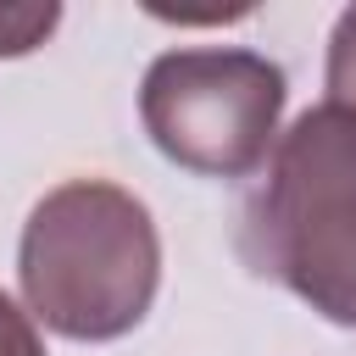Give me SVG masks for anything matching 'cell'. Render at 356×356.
I'll return each mask as SVG.
<instances>
[{"label": "cell", "instance_id": "6da1fadb", "mask_svg": "<svg viewBox=\"0 0 356 356\" xmlns=\"http://www.w3.org/2000/svg\"><path fill=\"white\" fill-rule=\"evenodd\" d=\"M17 284L28 317L78 345H111L145 323L161 289L150 206L106 178L56 184L22 222Z\"/></svg>", "mask_w": 356, "mask_h": 356}, {"label": "cell", "instance_id": "7a4b0ae2", "mask_svg": "<svg viewBox=\"0 0 356 356\" xmlns=\"http://www.w3.org/2000/svg\"><path fill=\"white\" fill-rule=\"evenodd\" d=\"M239 256L317 317L356 328V117L312 106L278 134L239 211Z\"/></svg>", "mask_w": 356, "mask_h": 356}, {"label": "cell", "instance_id": "3957f363", "mask_svg": "<svg viewBox=\"0 0 356 356\" xmlns=\"http://www.w3.org/2000/svg\"><path fill=\"white\" fill-rule=\"evenodd\" d=\"M289 83L284 67L239 44L161 50L139 83V122L150 145L195 178H250L278 145Z\"/></svg>", "mask_w": 356, "mask_h": 356}, {"label": "cell", "instance_id": "277c9868", "mask_svg": "<svg viewBox=\"0 0 356 356\" xmlns=\"http://www.w3.org/2000/svg\"><path fill=\"white\" fill-rule=\"evenodd\" d=\"M323 83H328V106H339V111L356 117V6H345L339 22H334V33H328Z\"/></svg>", "mask_w": 356, "mask_h": 356}, {"label": "cell", "instance_id": "5b68a950", "mask_svg": "<svg viewBox=\"0 0 356 356\" xmlns=\"http://www.w3.org/2000/svg\"><path fill=\"white\" fill-rule=\"evenodd\" d=\"M61 22V6H0V56L39 50Z\"/></svg>", "mask_w": 356, "mask_h": 356}, {"label": "cell", "instance_id": "8992f818", "mask_svg": "<svg viewBox=\"0 0 356 356\" xmlns=\"http://www.w3.org/2000/svg\"><path fill=\"white\" fill-rule=\"evenodd\" d=\"M0 356H44V339L33 328V317L0 289Z\"/></svg>", "mask_w": 356, "mask_h": 356}]
</instances>
